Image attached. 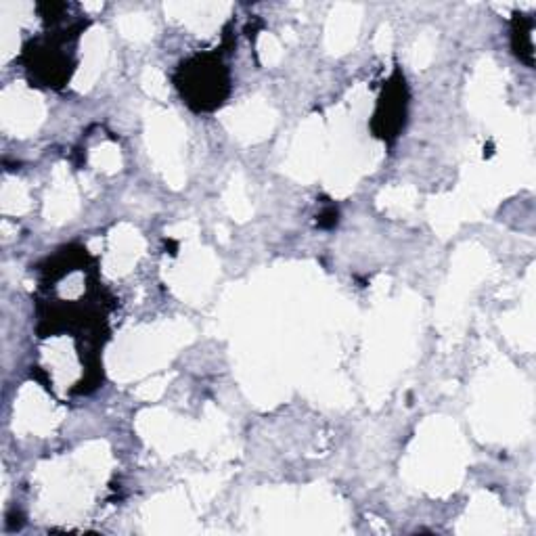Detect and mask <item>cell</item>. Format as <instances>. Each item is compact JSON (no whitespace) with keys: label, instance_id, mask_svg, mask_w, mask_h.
<instances>
[{"label":"cell","instance_id":"6da1fadb","mask_svg":"<svg viewBox=\"0 0 536 536\" xmlns=\"http://www.w3.org/2000/svg\"><path fill=\"white\" fill-rule=\"evenodd\" d=\"M185 103L195 111H212L229 95V70L216 53L185 61L174 76Z\"/></svg>","mask_w":536,"mask_h":536},{"label":"cell","instance_id":"3957f363","mask_svg":"<svg viewBox=\"0 0 536 536\" xmlns=\"http://www.w3.org/2000/svg\"><path fill=\"white\" fill-rule=\"evenodd\" d=\"M532 28L534 21L528 15H516L513 19V49L528 65H532Z\"/></svg>","mask_w":536,"mask_h":536},{"label":"cell","instance_id":"7a4b0ae2","mask_svg":"<svg viewBox=\"0 0 536 536\" xmlns=\"http://www.w3.org/2000/svg\"><path fill=\"white\" fill-rule=\"evenodd\" d=\"M394 86L388 88V93L379 101V107L375 111V122L373 128L379 122H386L384 128L379 130L377 137L382 139H390L398 132V128L405 122V107H407V97H405V80L396 78V82H392Z\"/></svg>","mask_w":536,"mask_h":536}]
</instances>
